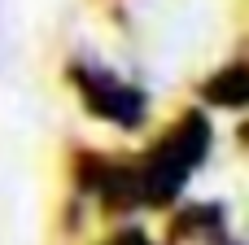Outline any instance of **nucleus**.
Returning a JSON list of instances; mask_svg holds the SVG:
<instances>
[{"label":"nucleus","mask_w":249,"mask_h":245,"mask_svg":"<svg viewBox=\"0 0 249 245\" xmlns=\"http://www.w3.org/2000/svg\"><path fill=\"white\" fill-rule=\"evenodd\" d=\"M210 153V123L206 114H184L144 158H131V188L136 206H166L184 193L193 171Z\"/></svg>","instance_id":"f257e3e1"},{"label":"nucleus","mask_w":249,"mask_h":245,"mask_svg":"<svg viewBox=\"0 0 249 245\" xmlns=\"http://www.w3.org/2000/svg\"><path fill=\"white\" fill-rule=\"evenodd\" d=\"M206 101H214V105H228V110H236V105H245V61H232L228 70H219L214 79H206Z\"/></svg>","instance_id":"7ed1b4c3"},{"label":"nucleus","mask_w":249,"mask_h":245,"mask_svg":"<svg viewBox=\"0 0 249 245\" xmlns=\"http://www.w3.org/2000/svg\"><path fill=\"white\" fill-rule=\"evenodd\" d=\"M70 79L79 83V96H83V105L96 118H105V123H114L123 132H136L140 127V118L149 110V101H144L140 88L123 83L114 70H96V66H83V61L70 66Z\"/></svg>","instance_id":"f03ea898"},{"label":"nucleus","mask_w":249,"mask_h":245,"mask_svg":"<svg viewBox=\"0 0 249 245\" xmlns=\"http://www.w3.org/2000/svg\"><path fill=\"white\" fill-rule=\"evenodd\" d=\"M109 245H153V241H149L140 228H123V232H118V237H114Z\"/></svg>","instance_id":"20e7f679"}]
</instances>
